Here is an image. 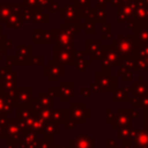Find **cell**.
I'll use <instances>...</instances> for the list:
<instances>
[{"mask_svg":"<svg viewBox=\"0 0 148 148\" xmlns=\"http://www.w3.org/2000/svg\"><path fill=\"white\" fill-rule=\"evenodd\" d=\"M71 148H95V141L89 135H77L71 140Z\"/></svg>","mask_w":148,"mask_h":148,"instance_id":"6da1fadb","label":"cell"},{"mask_svg":"<svg viewBox=\"0 0 148 148\" xmlns=\"http://www.w3.org/2000/svg\"><path fill=\"white\" fill-rule=\"evenodd\" d=\"M131 147H132L131 145H124V143L120 147H118L114 140H110V139L106 140V148H131Z\"/></svg>","mask_w":148,"mask_h":148,"instance_id":"277c9868","label":"cell"},{"mask_svg":"<svg viewBox=\"0 0 148 148\" xmlns=\"http://www.w3.org/2000/svg\"><path fill=\"white\" fill-rule=\"evenodd\" d=\"M131 148H148V147H142V146H135V145H132Z\"/></svg>","mask_w":148,"mask_h":148,"instance_id":"8992f818","label":"cell"},{"mask_svg":"<svg viewBox=\"0 0 148 148\" xmlns=\"http://www.w3.org/2000/svg\"><path fill=\"white\" fill-rule=\"evenodd\" d=\"M132 145L148 147V131H146V130H134Z\"/></svg>","mask_w":148,"mask_h":148,"instance_id":"3957f363","label":"cell"},{"mask_svg":"<svg viewBox=\"0 0 148 148\" xmlns=\"http://www.w3.org/2000/svg\"><path fill=\"white\" fill-rule=\"evenodd\" d=\"M133 132L134 130H132V126L128 125V126H124V127H120L118 130V140H121V142L124 145H131L132 146V140H133Z\"/></svg>","mask_w":148,"mask_h":148,"instance_id":"7a4b0ae2","label":"cell"},{"mask_svg":"<svg viewBox=\"0 0 148 148\" xmlns=\"http://www.w3.org/2000/svg\"><path fill=\"white\" fill-rule=\"evenodd\" d=\"M143 123H145V128H146V131H148V117H147V116L145 117V121H143Z\"/></svg>","mask_w":148,"mask_h":148,"instance_id":"5b68a950","label":"cell"}]
</instances>
